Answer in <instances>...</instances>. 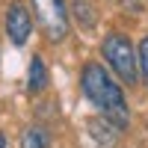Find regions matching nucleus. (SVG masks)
Wrapping results in <instances>:
<instances>
[{
  "instance_id": "8",
  "label": "nucleus",
  "mask_w": 148,
  "mask_h": 148,
  "mask_svg": "<svg viewBox=\"0 0 148 148\" xmlns=\"http://www.w3.org/2000/svg\"><path fill=\"white\" fill-rule=\"evenodd\" d=\"M74 12H77V18H80L83 27H92V24H95V12H92L89 0H74Z\"/></svg>"
},
{
  "instance_id": "6",
  "label": "nucleus",
  "mask_w": 148,
  "mask_h": 148,
  "mask_svg": "<svg viewBox=\"0 0 148 148\" xmlns=\"http://www.w3.org/2000/svg\"><path fill=\"white\" fill-rule=\"evenodd\" d=\"M21 148H47V130L39 125H30L21 133Z\"/></svg>"
},
{
  "instance_id": "4",
  "label": "nucleus",
  "mask_w": 148,
  "mask_h": 148,
  "mask_svg": "<svg viewBox=\"0 0 148 148\" xmlns=\"http://www.w3.org/2000/svg\"><path fill=\"white\" fill-rule=\"evenodd\" d=\"M33 33V21H30V12L24 9V3H12L6 9V36L12 39V45H24Z\"/></svg>"
},
{
  "instance_id": "1",
  "label": "nucleus",
  "mask_w": 148,
  "mask_h": 148,
  "mask_svg": "<svg viewBox=\"0 0 148 148\" xmlns=\"http://www.w3.org/2000/svg\"><path fill=\"white\" fill-rule=\"evenodd\" d=\"M80 89L92 101V107L113 127L125 130L130 125V110H127V101H125V92H121V86L107 74V68L101 62H86L83 65V71H80Z\"/></svg>"
},
{
  "instance_id": "5",
  "label": "nucleus",
  "mask_w": 148,
  "mask_h": 148,
  "mask_svg": "<svg viewBox=\"0 0 148 148\" xmlns=\"http://www.w3.org/2000/svg\"><path fill=\"white\" fill-rule=\"evenodd\" d=\"M45 83H47V68L39 56H33V62H30V80H27V89L36 95V92H42L45 89Z\"/></svg>"
},
{
  "instance_id": "7",
  "label": "nucleus",
  "mask_w": 148,
  "mask_h": 148,
  "mask_svg": "<svg viewBox=\"0 0 148 148\" xmlns=\"http://www.w3.org/2000/svg\"><path fill=\"white\" fill-rule=\"evenodd\" d=\"M89 133L101 142V145H113V139H116V133H119V127H113L110 121L104 119H98V121H89Z\"/></svg>"
},
{
  "instance_id": "2",
  "label": "nucleus",
  "mask_w": 148,
  "mask_h": 148,
  "mask_svg": "<svg viewBox=\"0 0 148 148\" xmlns=\"http://www.w3.org/2000/svg\"><path fill=\"white\" fill-rule=\"evenodd\" d=\"M101 53H104V59L110 62V68H113L125 83H136V80H139L136 51H133V45H130L127 36L110 33L107 39H104V45H101Z\"/></svg>"
},
{
  "instance_id": "10",
  "label": "nucleus",
  "mask_w": 148,
  "mask_h": 148,
  "mask_svg": "<svg viewBox=\"0 0 148 148\" xmlns=\"http://www.w3.org/2000/svg\"><path fill=\"white\" fill-rule=\"evenodd\" d=\"M0 148H6V136H3V133H0Z\"/></svg>"
},
{
  "instance_id": "3",
  "label": "nucleus",
  "mask_w": 148,
  "mask_h": 148,
  "mask_svg": "<svg viewBox=\"0 0 148 148\" xmlns=\"http://www.w3.org/2000/svg\"><path fill=\"white\" fill-rule=\"evenodd\" d=\"M33 12L39 27L51 42H62L68 36V6L65 0H33Z\"/></svg>"
},
{
  "instance_id": "9",
  "label": "nucleus",
  "mask_w": 148,
  "mask_h": 148,
  "mask_svg": "<svg viewBox=\"0 0 148 148\" xmlns=\"http://www.w3.org/2000/svg\"><path fill=\"white\" fill-rule=\"evenodd\" d=\"M136 62H139V71H142V80L148 83V36L139 42L136 47Z\"/></svg>"
}]
</instances>
